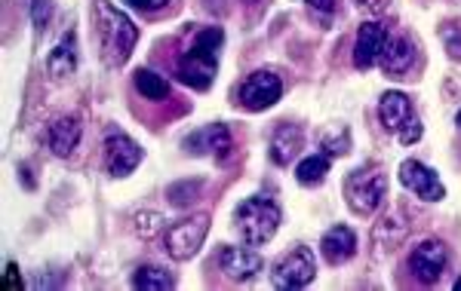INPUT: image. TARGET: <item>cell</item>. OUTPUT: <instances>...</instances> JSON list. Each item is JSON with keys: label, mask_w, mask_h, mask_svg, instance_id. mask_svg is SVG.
I'll list each match as a JSON object with an SVG mask.
<instances>
[{"label": "cell", "mask_w": 461, "mask_h": 291, "mask_svg": "<svg viewBox=\"0 0 461 291\" xmlns=\"http://www.w3.org/2000/svg\"><path fill=\"white\" fill-rule=\"evenodd\" d=\"M221 40H225L221 28H203V31L194 34V43L178 56V65H176V74L185 86L200 89V93L212 86L215 68H219Z\"/></svg>", "instance_id": "obj_1"}, {"label": "cell", "mask_w": 461, "mask_h": 291, "mask_svg": "<svg viewBox=\"0 0 461 291\" xmlns=\"http://www.w3.org/2000/svg\"><path fill=\"white\" fill-rule=\"evenodd\" d=\"M234 224H237V230H240L243 242L265 245L280 227V206L267 197H249L237 206Z\"/></svg>", "instance_id": "obj_2"}, {"label": "cell", "mask_w": 461, "mask_h": 291, "mask_svg": "<svg viewBox=\"0 0 461 291\" xmlns=\"http://www.w3.org/2000/svg\"><path fill=\"white\" fill-rule=\"evenodd\" d=\"M102 16V49H105V62L108 65H123L130 58L132 47L139 40V28L126 13L114 10L108 0H102L99 6Z\"/></svg>", "instance_id": "obj_3"}, {"label": "cell", "mask_w": 461, "mask_h": 291, "mask_svg": "<svg viewBox=\"0 0 461 291\" xmlns=\"http://www.w3.org/2000/svg\"><path fill=\"white\" fill-rule=\"evenodd\" d=\"M345 193L357 215H373L388 197V175H384V169L378 163H369V166L351 172Z\"/></svg>", "instance_id": "obj_4"}, {"label": "cell", "mask_w": 461, "mask_h": 291, "mask_svg": "<svg viewBox=\"0 0 461 291\" xmlns=\"http://www.w3.org/2000/svg\"><path fill=\"white\" fill-rule=\"evenodd\" d=\"M378 117H382V126L388 132H393L403 145H415L421 138V120L415 117V108L409 101L406 93H384L382 104H378Z\"/></svg>", "instance_id": "obj_5"}, {"label": "cell", "mask_w": 461, "mask_h": 291, "mask_svg": "<svg viewBox=\"0 0 461 291\" xmlns=\"http://www.w3.org/2000/svg\"><path fill=\"white\" fill-rule=\"evenodd\" d=\"M206 234H210V215H194V218H185V221L173 224V227L167 230V236H163L167 255L176 260L194 258L206 240Z\"/></svg>", "instance_id": "obj_6"}, {"label": "cell", "mask_w": 461, "mask_h": 291, "mask_svg": "<svg viewBox=\"0 0 461 291\" xmlns=\"http://www.w3.org/2000/svg\"><path fill=\"white\" fill-rule=\"evenodd\" d=\"M317 273V264H314V255H311V249H293L289 255H284L277 260V264L271 267V282L274 288H304L311 279H314Z\"/></svg>", "instance_id": "obj_7"}, {"label": "cell", "mask_w": 461, "mask_h": 291, "mask_svg": "<svg viewBox=\"0 0 461 291\" xmlns=\"http://www.w3.org/2000/svg\"><path fill=\"white\" fill-rule=\"evenodd\" d=\"M280 95H284V84H280L277 74L256 71L240 84V95H237V99H240V104L247 110H267L271 104L280 101Z\"/></svg>", "instance_id": "obj_8"}, {"label": "cell", "mask_w": 461, "mask_h": 291, "mask_svg": "<svg viewBox=\"0 0 461 291\" xmlns=\"http://www.w3.org/2000/svg\"><path fill=\"white\" fill-rule=\"evenodd\" d=\"M142 163V147L136 145L126 132L108 129L105 132V166L114 178L130 175L132 169Z\"/></svg>", "instance_id": "obj_9"}, {"label": "cell", "mask_w": 461, "mask_h": 291, "mask_svg": "<svg viewBox=\"0 0 461 291\" xmlns=\"http://www.w3.org/2000/svg\"><path fill=\"white\" fill-rule=\"evenodd\" d=\"M446 264H449V251H446V245L440 240H425L412 251V258H409V270H412V276L421 286L440 282Z\"/></svg>", "instance_id": "obj_10"}, {"label": "cell", "mask_w": 461, "mask_h": 291, "mask_svg": "<svg viewBox=\"0 0 461 291\" xmlns=\"http://www.w3.org/2000/svg\"><path fill=\"white\" fill-rule=\"evenodd\" d=\"M400 181H403L406 190H412L415 197L425 199V203H440L446 197L437 172L428 169L425 163H419V160H406L403 166H400Z\"/></svg>", "instance_id": "obj_11"}, {"label": "cell", "mask_w": 461, "mask_h": 291, "mask_svg": "<svg viewBox=\"0 0 461 291\" xmlns=\"http://www.w3.org/2000/svg\"><path fill=\"white\" fill-rule=\"evenodd\" d=\"M388 28L378 25V22H366V25L357 31V43H354V65L360 71L373 68V65L382 58V49L388 43Z\"/></svg>", "instance_id": "obj_12"}, {"label": "cell", "mask_w": 461, "mask_h": 291, "mask_svg": "<svg viewBox=\"0 0 461 291\" xmlns=\"http://www.w3.org/2000/svg\"><path fill=\"white\" fill-rule=\"evenodd\" d=\"M185 151H188V154L228 156V151H230V132H228V126L212 123V126H203V129L191 132V136L185 138Z\"/></svg>", "instance_id": "obj_13"}, {"label": "cell", "mask_w": 461, "mask_h": 291, "mask_svg": "<svg viewBox=\"0 0 461 291\" xmlns=\"http://www.w3.org/2000/svg\"><path fill=\"white\" fill-rule=\"evenodd\" d=\"M320 251H323V258L330 260V264H345V260H351L357 255V236L351 227H345V224H339V227L326 230L323 240H320Z\"/></svg>", "instance_id": "obj_14"}, {"label": "cell", "mask_w": 461, "mask_h": 291, "mask_svg": "<svg viewBox=\"0 0 461 291\" xmlns=\"http://www.w3.org/2000/svg\"><path fill=\"white\" fill-rule=\"evenodd\" d=\"M219 264H221V273L234 282H249L252 276L262 270V258L249 249H225L219 258Z\"/></svg>", "instance_id": "obj_15"}, {"label": "cell", "mask_w": 461, "mask_h": 291, "mask_svg": "<svg viewBox=\"0 0 461 291\" xmlns=\"http://www.w3.org/2000/svg\"><path fill=\"white\" fill-rule=\"evenodd\" d=\"M80 141V120L77 117H59V120L47 129V145L56 156L74 154Z\"/></svg>", "instance_id": "obj_16"}, {"label": "cell", "mask_w": 461, "mask_h": 291, "mask_svg": "<svg viewBox=\"0 0 461 291\" xmlns=\"http://www.w3.org/2000/svg\"><path fill=\"white\" fill-rule=\"evenodd\" d=\"M302 151V129L299 126H277L274 129V138H271V160L277 163V166H289V163L299 156Z\"/></svg>", "instance_id": "obj_17"}, {"label": "cell", "mask_w": 461, "mask_h": 291, "mask_svg": "<svg viewBox=\"0 0 461 291\" xmlns=\"http://www.w3.org/2000/svg\"><path fill=\"white\" fill-rule=\"evenodd\" d=\"M74 68H77V37L65 34L53 47V52L47 56V71H50V77L62 80V77H71Z\"/></svg>", "instance_id": "obj_18"}, {"label": "cell", "mask_w": 461, "mask_h": 291, "mask_svg": "<svg viewBox=\"0 0 461 291\" xmlns=\"http://www.w3.org/2000/svg\"><path fill=\"white\" fill-rule=\"evenodd\" d=\"M412 58H415V49L406 37H388V43H384L382 58H378V62H382V68L388 74L400 77V74H406L409 68H412Z\"/></svg>", "instance_id": "obj_19"}, {"label": "cell", "mask_w": 461, "mask_h": 291, "mask_svg": "<svg viewBox=\"0 0 461 291\" xmlns=\"http://www.w3.org/2000/svg\"><path fill=\"white\" fill-rule=\"evenodd\" d=\"M132 288L169 291V288H176V279L167 270H163V267H139L136 276H132Z\"/></svg>", "instance_id": "obj_20"}, {"label": "cell", "mask_w": 461, "mask_h": 291, "mask_svg": "<svg viewBox=\"0 0 461 291\" xmlns=\"http://www.w3.org/2000/svg\"><path fill=\"white\" fill-rule=\"evenodd\" d=\"M136 89L145 95V99H151V101H163L169 95V84H167V77H160V74H154V71H148V68H139L136 71Z\"/></svg>", "instance_id": "obj_21"}, {"label": "cell", "mask_w": 461, "mask_h": 291, "mask_svg": "<svg viewBox=\"0 0 461 291\" xmlns=\"http://www.w3.org/2000/svg\"><path fill=\"white\" fill-rule=\"evenodd\" d=\"M326 172H330V160L326 156H304V160L295 166V178H299V184L304 188H314L326 178Z\"/></svg>", "instance_id": "obj_22"}, {"label": "cell", "mask_w": 461, "mask_h": 291, "mask_svg": "<svg viewBox=\"0 0 461 291\" xmlns=\"http://www.w3.org/2000/svg\"><path fill=\"white\" fill-rule=\"evenodd\" d=\"M197 190H200V184L182 181V184H176V188H169V199H173V206H188V203H194Z\"/></svg>", "instance_id": "obj_23"}, {"label": "cell", "mask_w": 461, "mask_h": 291, "mask_svg": "<svg viewBox=\"0 0 461 291\" xmlns=\"http://www.w3.org/2000/svg\"><path fill=\"white\" fill-rule=\"evenodd\" d=\"M348 147H351V136H348V129H339V138L323 136V151L330 154V156H341V154H348Z\"/></svg>", "instance_id": "obj_24"}, {"label": "cell", "mask_w": 461, "mask_h": 291, "mask_svg": "<svg viewBox=\"0 0 461 291\" xmlns=\"http://www.w3.org/2000/svg\"><path fill=\"white\" fill-rule=\"evenodd\" d=\"M443 43H446V52H449L452 58H461V28L446 25L443 28Z\"/></svg>", "instance_id": "obj_25"}, {"label": "cell", "mask_w": 461, "mask_h": 291, "mask_svg": "<svg viewBox=\"0 0 461 291\" xmlns=\"http://www.w3.org/2000/svg\"><path fill=\"white\" fill-rule=\"evenodd\" d=\"M130 4L142 13H154V10H160V6H167L169 0H130Z\"/></svg>", "instance_id": "obj_26"}, {"label": "cell", "mask_w": 461, "mask_h": 291, "mask_svg": "<svg viewBox=\"0 0 461 291\" xmlns=\"http://www.w3.org/2000/svg\"><path fill=\"white\" fill-rule=\"evenodd\" d=\"M304 4L314 6V10H320V13H336L339 0H304Z\"/></svg>", "instance_id": "obj_27"}, {"label": "cell", "mask_w": 461, "mask_h": 291, "mask_svg": "<svg viewBox=\"0 0 461 291\" xmlns=\"http://www.w3.org/2000/svg\"><path fill=\"white\" fill-rule=\"evenodd\" d=\"M47 0H34V22L37 25H43V22H47Z\"/></svg>", "instance_id": "obj_28"}, {"label": "cell", "mask_w": 461, "mask_h": 291, "mask_svg": "<svg viewBox=\"0 0 461 291\" xmlns=\"http://www.w3.org/2000/svg\"><path fill=\"white\" fill-rule=\"evenodd\" d=\"M456 123H458V129H461V110H458V114H456Z\"/></svg>", "instance_id": "obj_29"}, {"label": "cell", "mask_w": 461, "mask_h": 291, "mask_svg": "<svg viewBox=\"0 0 461 291\" xmlns=\"http://www.w3.org/2000/svg\"><path fill=\"white\" fill-rule=\"evenodd\" d=\"M456 291H461V279H456Z\"/></svg>", "instance_id": "obj_30"}, {"label": "cell", "mask_w": 461, "mask_h": 291, "mask_svg": "<svg viewBox=\"0 0 461 291\" xmlns=\"http://www.w3.org/2000/svg\"><path fill=\"white\" fill-rule=\"evenodd\" d=\"M247 4H256V0H247Z\"/></svg>", "instance_id": "obj_31"}]
</instances>
